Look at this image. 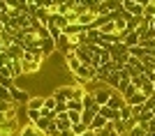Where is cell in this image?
<instances>
[{"mask_svg":"<svg viewBox=\"0 0 155 136\" xmlns=\"http://www.w3.org/2000/svg\"><path fill=\"white\" fill-rule=\"evenodd\" d=\"M44 65V58L39 55H32V53H23L21 58V69H23V76H35Z\"/></svg>","mask_w":155,"mask_h":136,"instance_id":"1","label":"cell"},{"mask_svg":"<svg viewBox=\"0 0 155 136\" xmlns=\"http://www.w3.org/2000/svg\"><path fill=\"white\" fill-rule=\"evenodd\" d=\"M72 53L79 58V62H81V65L93 67V53H91V49H88V44H77L74 49H72Z\"/></svg>","mask_w":155,"mask_h":136,"instance_id":"2","label":"cell"},{"mask_svg":"<svg viewBox=\"0 0 155 136\" xmlns=\"http://www.w3.org/2000/svg\"><path fill=\"white\" fill-rule=\"evenodd\" d=\"M51 95L56 97V102H70L74 99V85H58Z\"/></svg>","mask_w":155,"mask_h":136,"instance_id":"3","label":"cell"},{"mask_svg":"<svg viewBox=\"0 0 155 136\" xmlns=\"http://www.w3.org/2000/svg\"><path fill=\"white\" fill-rule=\"evenodd\" d=\"M111 95H114V90H111L109 85H102V88H97V90L93 92V97H95L97 106H107V104H109V99H111Z\"/></svg>","mask_w":155,"mask_h":136,"instance_id":"4","label":"cell"},{"mask_svg":"<svg viewBox=\"0 0 155 136\" xmlns=\"http://www.w3.org/2000/svg\"><path fill=\"white\" fill-rule=\"evenodd\" d=\"M9 92H12V102H14V104H23V106H26L28 99H30V92L23 90V88H19V85H12V88H9Z\"/></svg>","mask_w":155,"mask_h":136,"instance_id":"5","label":"cell"},{"mask_svg":"<svg viewBox=\"0 0 155 136\" xmlns=\"http://www.w3.org/2000/svg\"><path fill=\"white\" fill-rule=\"evenodd\" d=\"M116 69H120V67H118L114 60L107 62V65H102L100 69H97V81H100V83H107V78L111 76V71H116Z\"/></svg>","mask_w":155,"mask_h":136,"instance_id":"6","label":"cell"},{"mask_svg":"<svg viewBox=\"0 0 155 136\" xmlns=\"http://www.w3.org/2000/svg\"><path fill=\"white\" fill-rule=\"evenodd\" d=\"M39 49L44 53V58H51L53 53H56V39L53 37H42L39 39Z\"/></svg>","mask_w":155,"mask_h":136,"instance_id":"7","label":"cell"},{"mask_svg":"<svg viewBox=\"0 0 155 136\" xmlns=\"http://www.w3.org/2000/svg\"><path fill=\"white\" fill-rule=\"evenodd\" d=\"M42 106H44V95H30L26 109L28 111H42Z\"/></svg>","mask_w":155,"mask_h":136,"instance_id":"8","label":"cell"},{"mask_svg":"<svg viewBox=\"0 0 155 136\" xmlns=\"http://www.w3.org/2000/svg\"><path fill=\"white\" fill-rule=\"evenodd\" d=\"M109 53H111V60H118L120 55H127V46L123 42H118V44L109 46Z\"/></svg>","mask_w":155,"mask_h":136,"instance_id":"9","label":"cell"},{"mask_svg":"<svg viewBox=\"0 0 155 136\" xmlns=\"http://www.w3.org/2000/svg\"><path fill=\"white\" fill-rule=\"evenodd\" d=\"M19 136H46L44 131H39L35 125H30V122H26L23 127L19 129Z\"/></svg>","mask_w":155,"mask_h":136,"instance_id":"10","label":"cell"},{"mask_svg":"<svg viewBox=\"0 0 155 136\" xmlns=\"http://www.w3.org/2000/svg\"><path fill=\"white\" fill-rule=\"evenodd\" d=\"M56 125H58L60 131H70L72 129V122H70V115H67V113H58V115H56Z\"/></svg>","mask_w":155,"mask_h":136,"instance_id":"11","label":"cell"},{"mask_svg":"<svg viewBox=\"0 0 155 136\" xmlns=\"http://www.w3.org/2000/svg\"><path fill=\"white\" fill-rule=\"evenodd\" d=\"M84 111H93V113H100V106H97L95 97H93V92H86V97H84Z\"/></svg>","mask_w":155,"mask_h":136,"instance_id":"12","label":"cell"},{"mask_svg":"<svg viewBox=\"0 0 155 136\" xmlns=\"http://www.w3.org/2000/svg\"><path fill=\"white\" fill-rule=\"evenodd\" d=\"M109 109H114V111H120L125 106V99H123V95H118L116 90H114V95H111V99H109V104H107Z\"/></svg>","mask_w":155,"mask_h":136,"instance_id":"13","label":"cell"},{"mask_svg":"<svg viewBox=\"0 0 155 136\" xmlns=\"http://www.w3.org/2000/svg\"><path fill=\"white\" fill-rule=\"evenodd\" d=\"M51 23L58 28L60 33H65V28L70 26V23H67V19H65L63 14H58V12H53V14H51Z\"/></svg>","mask_w":155,"mask_h":136,"instance_id":"14","label":"cell"},{"mask_svg":"<svg viewBox=\"0 0 155 136\" xmlns=\"http://www.w3.org/2000/svg\"><path fill=\"white\" fill-rule=\"evenodd\" d=\"M95 14H91V12H86V14H81V16H79V26L81 28H86V30H88V28H93V23H95Z\"/></svg>","mask_w":155,"mask_h":136,"instance_id":"15","label":"cell"},{"mask_svg":"<svg viewBox=\"0 0 155 136\" xmlns=\"http://www.w3.org/2000/svg\"><path fill=\"white\" fill-rule=\"evenodd\" d=\"M5 51H7V55H9V60H21V58H23V53H26L23 49H21V46H16V44L7 46Z\"/></svg>","mask_w":155,"mask_h":136,"instance_id":"16","label":"cell"},{"mask_svg":"<svg viewBox=\"0 0 155 136\" xmlns=\"http://www.w3.org/2000/svg\"><path fill=\"white\" fill-rule=\"evenodd\" d=\"M100 115L102 118H107L109 122H114V120H118V111H114V109H109V106H100Z\"/></svg>","mask_w":155,"mask_h":136,"instance_id":"17","label":"cell"},{"mask_svg":"<svg viewBox=\"0 0 155 136\" xmlns=\"http://www.w3.org/2000/svg\"><path fill=\"white\" fill-rule=\"evenodd\" d=\"M100 33H102V35H111V33H118V30H116V23L111 21V16H107V21H104L102 26H100Z\"/></svg>","mask_w":155,"mask_h":136,"instance_id":"18","label":"cell"},{"mask_svg":"<svg viewBox=\"0 0 155 136\" xmlns=\"http://www.w3.org/2000/svg\"><path fill=\"white\" fill-rule=\"evenodd\" d=\"M107 122H109V120H107V118H102L100 113H97V115L93 118V122H91V127H88V129H93V131H97V129H104V127H107Z\"/></svg>","mask_w":155,"mask_h":136,"instance_id":"19","label":"cell"},{"mask_svg":"<svg viewBox=\"0 0 155 136\" xmlns=\"http://www.w3.org/2000/svg\"><path fill=\"white\" fill-rule=\"evenodd\" d=\"M81 33H86V28H81L79 23H70V26L65 28L63 35H67V37H77V35H81Z\"/></svg>","mask_w":155,"mask_h":136,"instance_id":"20","label":"cell"},{"mask_svg":"<svg viewBox=\"0 0 155 136\" xmlns=\"http://www.w3.org/2000/svg\"><path fill=\"white\" fill-rule=\"evenodd\" d=\"M123 44L127 46V49H132V46H139V33H127L125 35V39H123Z\"/></svg>","mask_w":155,"mask_h":136,"instance_id":"21","label":"cell"},{"mask_svg":"<svg viewBox=\"0 0 155 136\" xmlns=\"http://www.w3.org/2000/svg\"><path fill=\"white\" fill-rule=\"evenodd\" d=\"M127 53L132 55V58H137V60H143L146 55H148V51H146L143 46H132V49H127Z\"/></svg>","mask_w":155,"mask_h":136,"instance_id":"22","label":"cell"},{"mask_svg":"<svg viewBox=\"0 0 155 136\" xmlns=\"http://www.w3.org/2000/svg\"><path fill=\"white\" fill-rule=\"evenodd\" d=\"M155 118V113L150 109H146V106H143V111H141V115H139V125H148L150 120H153Z\"/></svg>","mask_w":155,"mask_h":136,"instance_id":"23","label":"cell"},{"mask_svg":"<svg viewBox=\"0 0 155 136\" xmlns=\"http://www.w3.org/2000/svg\"><path fill=\"white\" fill-rule=\"evenodd\" d=\"M56 97L53 95H44V106H42V111H56Z\"/></svg>","mask_w":155,"mask_h":136,"instance_id":"24","label":"cell"},{"mask_svg":"<svg viewBox=\"0 0 155 136\" xmlns=\"http://www.w3.org/2000/svg\"><path fill=\"white\" fill-rule=\"evenodd\" d=\"M67 111H79V113H84V99H70V102H67Z\"/></svg>","mask_w":155,"mask_h":136,"instance_id":"25","label":"cell"},{"mask_svg":"<svg viewBox=\"0 0 155 136\" xmlns=\"http://www.w3.org/2000/svg\"><path fill=\"white\" fill-rule=\"evenodd\" d=\"M118 115H120V120H123V122H127V120H132V106H127V104H125L123 109L118 111Z\"/></svg>","mask_w":155,"mask_h":136,"instance_id":"26","label":"cell"},{"mask_svg":"<svg viewBox=\"0 0 155 136\" xmlns=\"http://www.w3.org/2000/svg\"><path fill=\"white\" fill-rule=\"evenodd\" d=\"M51 122H53V120H49V118H44V115H42V118L37 120V122H35V127H37L39 131H44V134H46V129H49V125H51Z\"/></svg>","mask_w":155,"mask_h":136,"instance_id":"27","label":"cell"},{"mask_svg":"<svg viewBox=\"0 0 155 136\" xmlns=\"http://www.w3.org/2000/svg\"><path fill=\"white\" fill-rule=\"evenodd\" d=\"M97 113H93V111H84L81 113V122L86 125V127H91V122H93V118H95Z\"/></svg>","mask_w":155,"mask_h":136,"instance_id":"28","label":"cell"},{"mask_svg":"<svg viewBox=\"0 0 155 136\" xmlns=\"http://www.w3.org/2000/svg\"><path fill=\"white\" fill-rule=\"evenodd\" d=\"M146 83V76L143 74H137V76H132V85H134L137 90H141V85Z\"/></svg>","mask_w":155,"mask_h":136,"instance_id":"29","label":"cell"},{"mask_svg":"<svg viewBox=\"0 0 155 136\" xmlns=\"http://www.w3.org/2000/svg\"><path fill=\"white\" fill-rule=\"evenodd\" d=\"M9 111H16V104L14 102H0V113H9Z\"/></svg>","mask_w":155,"mask_h":136,"instance_id":"30","label":"cell"},{"mask_svg":"<svg viewBox=\"0 0 155 136\" xmlns=\"http://www.w3.org/2000/svg\"><path fill=\"white\" fill-rule=\"evenodd\" d=\"M143 19H155V5H153V2H150V5H146V7H143Z\"/></svg>","mask_w":155,"mask_h":136,"instance_id":"31","label":"cell"},{"mask_svg":"<svg viewBox=\"0 0 155 136\" xmlns=\"http://www.w3.org/2000/svg\"><path fill=\"white\" fill-rule=\"evenodd\" d=\"M141 92L146 95V97H150V95H155V85L150 83V81H146V83L141 85Z\"/></svg>","mask_w":155,"mask_h":136,"instance_id":"32","label":"cell"},{"mask_svg":"<svg viewBox=\"0 0 155 136\" xmlns=\"http://www.w3.org/2000/svg\"><path fill=\"white\" fill-rule=\"evenodd\" d=\"M0 102H12V92H9V88H2V85H0Z\"/></svg>","mask_w":155,"mask_h":136,"instance_id":"33","label":"cell"},{"mask_svg":"<svg viewBox=\"0 0 155 136\" xmlns=\"http://www.w3.org/2000/svg\"><path fill=\"white\" fill-rule=\"evenodd\" d=\"M72 131H74L77 136H81L84 131H88V127H86L84 122H77V125H72Z\"/></svg>","mask_w":155,"mask_h":136,"instance_id":"34","label":"cell"},{"mask_svg":"<svg viewBox=\"0 0 155 136\" xmlns=\"http://www.w3.org/2000/svg\"><path fill=\"white\" fill-rule=\"evenodd\" d=\"M46 136H60V129H58V125H56V120L49 125V129H46Z\"/></svg>","mask_w":155,"mask_h":136,"instance_id":"35","label":"cell"},{"mask_svg":"<svg viewBox=\"0 0 155 136\" xmlns=\"http://www.w3.org/2000/svg\"><path fill=\"white\" fill-rule=\"evenodd\" d=\"M67 115H70V122L72 125L81 122V113H79V111H67Z\"/></svg>","mask_w":155,"mask_h":136,"instance_id":"36","label":"cell"},{"mask_svg":"<svg viewBox=\"0 0 155 136\" xmlns=\"http://www.w3.org/2000/svg\"><path fill=\"white\" fill-rule=\"evenodd\" d=\"M5 5H7V9H16V7H19V0H5Z\"/></svg>","mask_w":155,"mask_h":136,"instance_id":"37","label":"cell"},{"mask_svg":"<svg viewBox=\"0 0 155 136\" xmlns=\"http://www.w3.org/2000/svg\"><path fill=\"white\" fill-rule=\"evenodd\" d=\"M0 14H7V5H5V0H0Z\"/></svg>","mask_w":155,"mask_h":136,"instance_id":"38","label":"cell"},{"mask_svg":"<svg viewBox=\"0 0 155 136\" xmlns=\"http://www.w3.org/2000/svg\"><path fill=\"white\" fill-rule=\"evenodd\" d=\"M137 2H139V5H141V7H146V5H150V0H137Z\"/></svg>","mask_w":155,"mask_h":136,"instance_id":"39","label":"cell"},{"mask_svg":"<svg viewBox=\"0 0 155 136\" xmlns=\"http://www.w3.org/2000/svg\"><path fill=\"white\" fill-rule=\"evenodd\" d=\"M81 136H95V131H93V129H88V131H84Z\"/></svg>","mask_w":155,"mask_h":136,"instance_id":"40","label":"cell"},{"mask_svg":"<svg viewBox=\"0 0 155 136\" xmlns=\"http://www.w3.org/2000/svg\"><path fill=\"white\" fill-rule=\"evenodd\" d=\"M150 28H153V33H155V19H150Z\"/></svg>","mask_w":155,"mask_h":136,"instance_id":"41","label":"cell"},{"mask_svg":"<svg viewBox=\"0 0 155 136\" xmlns=\"http://www.w3.org/2000/svg\"><path fill=\"white\" fill-rule=\"evenodd\" d=\"M148 53H150V55H153V58H155V46H153V49H150V51H148Z\"/></svg>","mask_w":155,"mask_h":136,"instance_id":"42","label":"cell"},{"mask_svg":"<svg viewBox=\"0 0 155 136\" xmlns=\"http://www.w3.org/2000/svg\"><path fill=\"white\" fill-rule=\"evenodd\" d=\"M35 2H37V0H28V5H35Z\"/></svg>","mask_w":155,"mask_h":136,"instance_id":"43","label":"cell"},{"mask_svg":"<svg viewBox=\"0 0 155 136\" xmlns=\"http://www.w3.org/2000/svg\"><path fill=\"white\" fill-rule=\"evenodd\" d=\"M0 30H2V21H0Z\"/></svg>","mask_w":155,"mask_h":136,"instance_id":"44","label":"cell"},{"mask_svg":"<svg viewBox=\"0 0 155 136\" xmlns=\"http://www.w3.org/2000/svg\"><path fill=\"white\" fill-rule=\"evenodd\" d=\"M150 2H153V5H155V0H150Z\"/></svg>","mask_w":155,"mask_h":136,"instance_id":"45","label":"cell"},{"mask_svg":"<svg viewBox=\"0 0 155 136\" xmlns=\"http://www.w3.org/2000/svg\"><path fill=\"white\" fill-rule=\"evenodd\" d=\"M118 2H123V0H118Z\"/></svg>","mask_w":155,"mask_h":136,"instance_id":"46","label":"cell"}]
</instances>
